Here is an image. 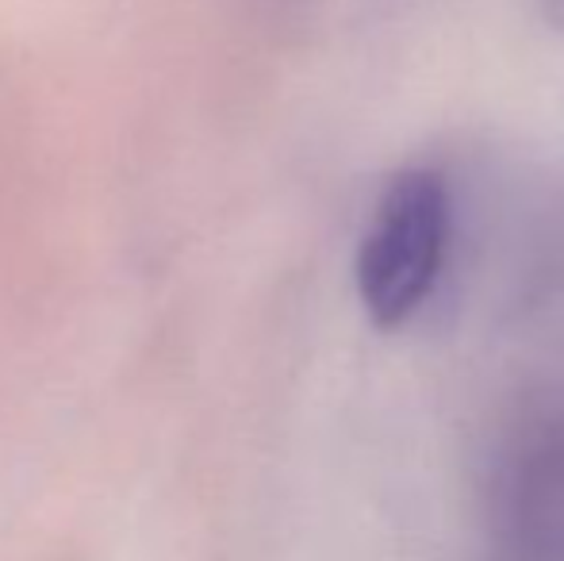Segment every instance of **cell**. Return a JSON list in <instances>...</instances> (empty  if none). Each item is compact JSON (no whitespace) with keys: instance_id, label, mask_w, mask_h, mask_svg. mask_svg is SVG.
Returning a JSON list of instances; mask_svg holds the SVG:
<instances>
[{"instance_id":"6da1fadb","label":"cell","mask_w":564,"mask_h":561,"mask_svg":"<svg viewBox=\"0 0 564 561\" xmlns=\"http://www.w3.org/2000/svg\"><path fill=\"white\" fill-rule=\"evenodd\" d=\"M453 235L449 185L434 165H403L384 181L357 242L354 284L377 331L415 320L442 278Z\"/></svg>"},{"instance_id":"7a4b0ae2","label":"cell","mask_w":564,"mask_h":561,"mask_svg":"<svg viewBox=\"0 0 564 561\" xmlns=\"http://www.w3.org/2000/svg\"><path fill=\"white\" fill-rule=\"evenodd\" d=\"M273 4H289V8H323L330 0H273Z\"/></svg>"},{"instance_id":"3957f363","label":"cell","mask_w":564,"mask_h":561,"mask_svg":"<svg viewBox=\"0 0 564 561\" xmlns=\"http://www.w3.org/2000/svg\"><path fill=\"white\" fill-rule=\"evenodd\" d=\"M550 12H553V20L564 28V0H550Z\"/></svg>"}]
</instances>
